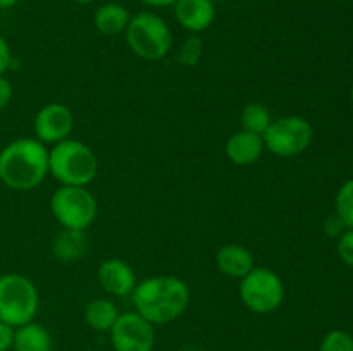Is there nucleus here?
Wrapping results in <instances>:
<instances>
[{
  "mask_svg": "<svg viewBox=\"0 0 353 351\" xmlns=\"http://www.w3.org/2000/svg\"><path fill=\"white\" fill-rule=\"evenodd\" d=\"M134 312L152 326L174 322L190 305V288L176 275H154L138 282L131 292Z\"/></svg>",
  "mask_w": 353,
  "mask_h": 351,
  "instance_id": "f257e3e1",
  "label": "nucleus"
},
{
  "mask_svg": "<svg viewBox=\"0 0 353 351\" xmlns=\"http://www.w3.org/2000/svg\"><path fill=\"white\" fill-rule=\"evenodd\" d=\"M48 174V150L37 138H19L0 151V181L16 191H30Z\"/></svg>",
  "mask_w": 353,
  "mask_h": 351,
  "instance_id": "f03ea898",
  "label": "nucleus"
},
{
  "mask_svg": "<svg viewBox=\"0 0 353 351\" xmlns=\"http://www.w3.org/2000/svg\"><path fill=\"white\" fill-rule=\"evenodd\" d=\"M99 162L86 143L78 140L59 141L48 150V174L62 186H88L95 179Z\"/></svg>",
  "mask_w": 353,
  "mask_h": 351,
  "instance_id": "7ed1b4c3",
  "label": "nucleus"
},
{
  "mask_svg": "<svg viewBox=\"0 0 353 351\" xmlns=\"http://www.w3.org/2000/svg\"><path fill=\"white\" fill-rule=\"evenodd\" d=\"M124 36L131 52L145 61H161L172 50L174 43L169 24L154 12L131 16Z\"/></svg>",
  "mask_w": 353,
  "mask_h": 351,
  "instance_id": "20e7f679",
  "label": "nucleus"
},
{
  "mask_svg": "<svg viewBox=\"0 0 353 351\" xmlns=\"http://www.w3.org/2000/svg\"><path fill=\"white\" fill-rule=\"evenodd\" d=\"M40 306L37 286L21 274L0 275V320L10 327L33 322Z\"/></svg>",
  "mask_w": 353,
  "mask_h": 351,
  "instance_id": "39448f33",
  "label": "nucleus"
},
{
  "mask_svg": "<svg viewBox=\"0 0 353 351\" xmlns=\"http://www.w3.org/2000/svg\"><path fill=\"white\" fill-rule=\"evenodd\" d=\"M50 210L64 229L85 231L97 217V200L85 186H61L52 195Z\"/></svg>",
  "mask_w": 353,
  "mask_h": 351,
  "instance_id": "423d86ee",
  "label": "nucleus"
},
{
  "mask_svg": "<svg viewBox=\"0 0 353 351\" xmlns=\"http://www.w3.org/2000/svg\"><path fill=\"white\" fill-rule=\"evenodd\" d=\"M240 299L250 312L272 313L285 299V284L274 270L268 267H254L240 279Z\"/></svg>",
  "mask_w": 353,
  "mask_h": 351,
  "instance_id": "0eeeda50",
  "label": "nucleus"
},
{
  "mask_svg": "<svg viewBox=\"0 0 353 351\" xmlns=\"http://www.w3.org/2000/svg\"><path fill=\"white\" fill-rule=\"evenodd\" d=\"M265 150L281 158L296 157L310 147L314 129L307 119L300 116H285L274 119L264 134Z\"/></svg>",
  "mask_w": 353,
  "mask_h": 351,
  "instance_id": "6e6552de",
  "label": "nucleus"
},
{
  "mask_svg": "<svg viewBox=\"0 0 353 351\" xmlns=\"http://www.w3.org/2000/svg\"><path fill=\"white\" fill-rule=\"evenodd\" d=\"M110 332L114 351H152L155 344V330L140 313L126 312L117 317Z\"/></svg>",
  "mask_w": 353,
  "mask_h": 351,
  "instance_id": "1a4fd4ad",
  "label": "nucleus"
},
{
  "mask_svg": "<svg viewBox=\"0 0 353 351\" xmlns=\"http://www.w3.org/2000/svg\"><path fill=\"white\" fill-rule=\"evenodd\" d=\"M74 126V117L64 103H47L37 112L33 120V133L43 145H55L68 140Z\"/></svg>",
  "mask_w": 353,
  "mask_h": 351,
  "instance_id": "9d476101",
  "label": "nucleus"
},
{
  "mask_svg": "<svg viewBox=\"0 0 353 351\" xmlns=\"http://www.w3.org/2000/svg\"><path fill=\"white\" fill-rule=\"evenodd\" d=\"M97 279L105 292L112 296H130L137 288V274L133 267L121 258H107L97 270Z\"/></svg>",
  "mask_w": 353,
  "mask_h": 351,
  "instance_id": "9b49d317",
  "label": "nucleus"
},
{
  "mask_svg": "<svg viewBox=\"0 0 353 351\" xmlns=\"http://www.w3.org/2000/svg\"><path fill=\"white\" fill-rule=\"evenodd\" d=\"M176 21L193 34L209 30L216 19V2L212 0H178L174 3Z\"/></svg>",
  "mask_w": 353,
  "mask_h": 351,
  "instance_id": "f8f14e48",
  "label": "nucleus"
},
{
  "mask_svg": "<svg viewBox=\"0 0 353 351\" xmlns=\"http://www.w3.org/2000/svg\"><path fill=\"white\" fill-rule=\"evenodd\" d=\"M224 151H226L228 160L233 162L234 165H241V167L254 165L265 151L264 140H262L261 134L240 129L226 141Z\"/></svg>",
  "mask_w": 353,
  "mask_h": 351,
  "instance_id": "ddd939ff",
  "label": "nucleus"
},
{
  "mask_svg": "<svg viewBox=\"0 0 353 351\" xmlns=\"http://www.w3.org/2000/svg\"><path fill=\"white\" fill-rule=\"evenodd\" d=\"M216 265L224 275L233 279H243L255 267L250 250L236 243L223 244L217 250Z\"/></svg>",
  "mask_w": 353,
  "mask_h": 351,
  "instance_id": "4468645a",
  "label": "nucleus"
},
{
  "mask_svg": "<svg viewBox=\"0 0 353 351\" xmlns=\"http://www.w3.org/2000/svg\"><path fill=\"white\" fill-rule=\"evenodd\" d=\"M130 19L131 14L128 12L126 7L116 2H105L93 14V26L100 34L117 36L126 31Z\"/></svg>",
  "mask_w": 353,
  "mask_h": 351,
  "instance_id": "2eb2a0df",
  "label": "nucleus"
},
{
  "mask_svg": "<svg viewBox=\"0 0 353 351\" xmlns=\"http://www.w3.org/2000/svg\"><path fill=\"white\" fill-rule=\"evenodd\" d=\"M14 351H52V337L43 326L28 322L14 329Z\"/></svg>",
  "mask_w": 353,
  "mask_h": 351,
  "instance_id": "dca6fc26",
  "label": "nucleus"
},
{
  "mask_svg": "<svg viewBox=\"0 0 353 351\" xmlns=\"http://www.w3.org/2000/svg\"><path fill=\"white\" fill-rule=\"evenodd\" d=\"M119 315L117 306L107 298L92 299L85 308V322L99 332H109Z\"/></svg>",
  "mask_w": 353,
  "mask_h": 351,
  "instance_id": "f3484780",
  "label": "nucleus"
},
{
  "mask_svg": "<svg viewBox=\"0 0 353 351\" xmlns=\"http://www.w3.org/2000/svg\"><path fill=\"white\" fill-rule=\"evenodd\" d=\"M52 251H54L55 258L61 262L81 260L86 251L85 234H83V231L64 229L55 237Z\"/></svg>",
  "mask_w": 353,
  "mask_h": 351,
  "instance_id": "a211bd4d",
  "label": "nucleus"
},
{
  "mask_svg": "<svg viewBox=\"0 0 353 351\" xmlns=\"http://www.w3.org/2000/svg\"><path fill=\"white\" fill-rule=\"evenodd\" d=\"M272 116L271 110L264 103H248L241 112V129L250 131L254 134H264L268 127L271 126Z\"/></svg>",
  "mask_w": 353,
  "mask_h": 351,
  "instance_id": "6ab92c4d",
  "label": "nucleus"
},
{
  "mask_svg": "<svg viewBox=\"0 0 353 351\" xmlns=\"http://www.w3.org/2000/svg\"><path fill=\"white\" fill-rule=\"evenodd\" d=\"M334 210L347 229H353V179H348L340 186L334 198Z\"/></svg>",
  "mask_w": 353,
  "mask_h": 351,
  "instance_id": "aec40b11",
  "label": "nucleus"
},
{
  "mask_svg": "<svg viewBox=\"0 0 353 351\" xmlns=\"http://www.w3.org/2000/svg\"><path fill=\"white\" fill-rule=\"evenodd\" d=\"M203 57V41L199 34H192L183 41L178 52V61L186 67H195Z\"/></svg>",
  "mask_w": 353,
  "mask_h": 351,
  "instance_id": "412c9836",
  "label": "nucleus"
},
{
  "mask_svg": "<svg viewBox=\"0 0 353 351\" xmlns=\"http://www.w3.org/2000/svg\"><path fill=\"white\" fill-rule=\"evenodd\" d=\"M319 351H353V337L347 330H330L321 341Z\"/></svg>",
  "mask_w": 353,
  "mask_h": 351,
  "instance_id": "4be33fe9",
  "label": "nucleus"
},
{
  "mask_svg": "<svg viewBox=\"0 0 353 351\" xmlns=\"http://www.w3.org/2000/svg\"><path fill=\"white\" fill-rule=\"evenodd\" d=\"M336 251L341 262L353 268V229H347L338 237Z\"/></svg>",
  "mask_w": 353,
  "mask_h": 351,
  "instance_id": "5701e85b",
  "label": "nucleus"
},
{
  "mask_svg": "<svg viewBox=\"0 0 353 351\" xmlns=\"http://www.w3.org/2000/svg\"><path fill=\"white\" fill-rule=\"evenodd\" d=\"M323 229H324V233H326L330 237H340L341 234L347 231V226H345L343 220H341L340 217L334 213V215H330L326 220H324Z\"/></svg>",
  "mask_w": 353,
  "mask_h": 351,
  "instance_id": "b1692460",
  "label": "nucleus"
},
{
  "mask_svg": "<svg viewBox=\"0 0 353 351\" xmlns=\"http://www.w3.org/2000/svg\"><path fill=\"white\" fill-rule=\"evenodd\" d=\"M10 64H12V52H10V47L6 38L0 34V76H3L9 71Z\"/></svg>",
  "mask_w": 353,
  "mask_h": 351,
  "instance_id": "393cba45",
  "label": "nucleus"
},
{
  "mask_svg": "<svg viewBox=\"0 0 353 351\" xmlns=\"http://www.w3.org/2000/svg\"><path fill=\"white\" fill-rule=\"evenodd\" d=\"M14 343V327L0 320V351H9Z\"/></svg>",
  "mask_w": 353,
  "mask_h": 351,
  "instance_id": "a878e982",
  "label": "nucleus"
},
{
  "mask_svg": "<svg viewBox=\"0 0 353 351\" xmlns=\"http://www.w3.org/2000/svg\"><path fill=\"white\" fill-rule=\"evenodd\" d=\"M12 95H14V89H12V85H10V81L6 78V76H0V110H3L7 105H9L10 100H12Z\"/></svg>",
  "mask_w": 353,
  "mask_h": 351,
  "instance_id": "bb28decb",
  "label": "nucleus"
},
{
  "mask_svg": "<svg viewBox=\"0 0 353 351\" xmlns=\"http://www.w3.org/2000/svg\"><path fill=\"white\" fill-rule=\"evenodd\" d=\"M140 2L148 7H169V6H174L178 0H140Z\"/></svg>",
  "mask_w": 353,
  "mask_h": 351,
  "instance_id": "cd10ccee",
  "label": "nucleus"
},
{
  "mask_svg": "<svg viewBox=\"0 0 353 351\" xmlns=\"http://www.w3.org/2000/svg\"><path fill=\"white\" fill-rule=\"evenodd\" d=\"M19 0H0V9H10L14 7Z\"/></svg>",
  "mask_w": 353,
  "mask_h": 351,
  "instance_id": "c85d7f7f",
  "label": "nucleus"
},
{
  "mask_svg": "<svg viewBox=\"0 0 353 351\" xmlns=\"http://www.w3.org/2000/svg\"><path fill=\"white\" fill-rule=\"evenodd\" d=\"M76 3H79V6H88V3H93L95 0H74Z\"/></svg>",
  "mask_w": 353,
  "mask_h": 351,
  "instance_id": "c756f323",
  "label": "nucleus"
},
{
  "mask_svg": "<svg viewBox=\"0 0 353 351\" xmlns=\"http://www.w3.org/2000/svg\"><path fill=\"white\" fill-rule=\"evenodd\" d=\"M350 98H352V103H353V85H352V89H350Z\"/></svg>",
  "mask_w": 353,
  "mask_h": 351,
  "instance_id": "7c9ffc66",
  "label": "nucleus"
},
{
  "mask_svg": "<svg viewBox=\"0 0 353 351\" xmlns=\"http://www.w3.org/2000/svg\"><path fill=\"white\" fill-rule=\"evenodd\" d=\"M107 2H110V0H107Z\"/></svg>",
  "mask_w": 353,
  "mask_h": 351,
  "instance_id": "2f4dec72",
  "label": "nucleus"
},
{
  "mask_svg": "<svg viewBox=\"0 0 353 351\" xmlns=\"http://www.w3.org/2000/svg\"><path fill=\"white\" fill-rule=\"evenodd\" d=\"M212 2H216V0H212Z\"/></svg>",
  "mask_w": 353,
  "mask_h": 351,
  "instance_id": "473e14b6",
  "label": "nucleus"
}]
</instances>
